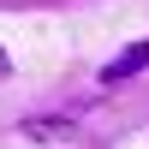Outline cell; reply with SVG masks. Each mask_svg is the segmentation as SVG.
I'll use <instances>...</instances> for the list:
<instances>
[{
	"label": "cell",
	"instance_id": "2",
	"mask_svg": "<svg viewBox=\"0 0 149 149\" xmlns=\"http://www.w3.org/2000/svg\"><path fill=\"white\" fill-rule=\"evenodd\" d=\"M6 72H12V60H6V48H0V78H6Z\"/></svg>",
	"mask_w": 149,
	"mask_h": 149
},
{
	"label": "cell",
	"instance_id": "1",
	"mask_svg": "<svg viewBox=\"0 0 149 149\" xmlns=\"http://www.w3.org/2000/svg\"><path fill=\"white\" fill-rule=\"evenodd\" d=\"M143 66H149V42H131V48H119V54L107 60V72H102V84H125V78H137Z\"/></svg>",
	"mask_w": 149,
	"mask_h": 149
}]
</instances>
